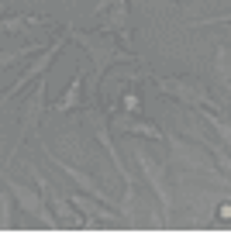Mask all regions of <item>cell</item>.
I'll return each instance as SVG.
<instances>
[{
	"label": "cell",
	"mask_w": 231,
	"mask_h": 248,
	"mask_svg": "<svg viewBox=\"0 0 231 248\" xmlns=\"http://www.w3.org/2000/svg\"><path fill=\"white\" fill-rule=\"evenodd\" d=\"M66 31H69V38L76 45H83L86 59H90V69H93V79H97V90H100V79L111 66H117V62H135V55H128L124 45H117L107 31H97V35H90V31H80L73 24H66Z\"/></svg>",
	"instance_id": "obj_1"
},
{
	"label": "cell",
	"mask_w": 231,
	"mask_h": 248,
	"mask_svg": "<svg viewBox=\"0 0 231 248\" xmlns=\"http://www.w3.org/2000/svg\"><path fill=\"white\" fill-rule=\"evenodd\" d=\"M66 42H69V31H62V35H59L52 45H45V48H42V55H38L35 62H31V66H28V69H24V73H21V76H17V79H14V83L4 90V93H0V114H4V107H7V104L17 97V93H24L31 83H35V79H42V76L52 69V62L59 59V52L66 48Z\"/></svg>",
	"instance_id": "obj_2"
},
{
	"label": "cell",
	"mask_w": 231,
	"mask_h": 248,
	"mask_svg": "<svg viewBox=\"0 0 231 248\" xmlns=\"http://www.w3.org/2000/svg\"><path fill=\"white\" fill-rule=\"evenodd\" d=\"M152 86H155V93H162V97H169L176 104H190V107L211 104L204 83L197 76H152Z\"/></svg>",
	"instance_id": "obj_3"
},
{
	"label": "cell",
	"mask_w": 231,
	"mask_h": 248,
	"mask_svg": "<svg viewBox=\"0 0 231 248\" xmlns=\"http://www.w3.org/2000/svg\"><path fill=\"white\" fill-rule=\"evenodd\" d=\"M135 162H138L142 176L148 179L152 193H155L159 203H162V217L169 221V217H173V186H169V179H166V169H162V162H155L145 148H135Z\"/></svg>",
	"instance_id": "obj_4"
},
{
	"label": "cell",
	"mask_w": 231,
	"mask_h": 248,
	"mask_svg": "<svg viewBox=\"0 0 231 248\" xmlns=\"http://www.w3.org/2000/svg\"><path fill=\"white\" fill-rule=\"evenodd\" d=\"M4 186L14 193V200H17L21 210H28L31 217H38V224H42V228H59V217H55V210H49V200H45L42 193H35L31 186L17 183L14 176H4Z\"/></svg>",
	"instance_id": "obj_5"
},
{
	"label": "cell",
	"mask_w": 231,
	"mask_h": 248,
	"mask_svg": "<svg viewBox=\"0 0 231 248\" xmlns=\"http://www.w3.org/2000/svg\"><path fill=\"white\" fill-rule=\"evenodd\" d=\"M45 76H42V83H38V90L31 93V100L24 104V117H21V128H17V145L11 148V155H7V162H14V155H17V148L24 145V138H31V131L38 128V121L45 117Z\"/></svg>",
	"instance_id": "obj_6"
},
{
	"label": "cell",
	"mask_w": 231,
	"mask_h": 248,
	"mask_svg": "<svg viewBox=\"0 0 231 248\" xmlns=\"http://www.w3.org/2000/svg\"><path fill=\"white\" fill-rule=\"evenodd\" d=\"M42 155H45V159H49V162H52V166H55V169H59L62 176H69V179H73V183L80 186L83 193H90V197H97V200H107V193H104V186H100V183H97V179H90V176H86L83 169H76L73 162L59 159V155H55V152H52L49 145H42Z\"/></svg>",
	"instance_id": "obj_7"
},
{
	"label": "cell",
	"mask_w": 231,
	"mask_h": 248,
	"mask_svg": "<svg viewBox=\"0 0 231 248\" xmlns=\"http://www.w3.org/2000/svg\"><path fill=\"white\" fill-rule=\"evenodd\" d=\"M100 31L117 35L121 42H131V4L128 0H114V4L100 14Z\"/></svg>",
	"instance_id": "obj_8"
},
{
	"label": "cell",
	"mask_w": 231,
	"mask_h": 248,
	"mask_svg": "<svg viewBox=\"0 0 231 248\" xmlns=\"http://www.w3.org/2000/svg\"><path fill=\"white\" fill-rule=\"evenodd\" d=\"M73 203H76V210L86 217V224H121V221H124L117 210H111L104 200H97V197H90V193H83V197L73 193Z\"/></svg>",
	"instance_id": "obj_9"
},
{
	"label": "cell",
	"mask_w": 231,
	"mask_h": 248,
	"mask_svg": "<svg viewBox=\"0 0 231 248\" xmlns=\"http://www.w3.org/2000/svg\"><path fill=\"white\" fill-rule=\"evenodd\" d=\"M114 128H117L121 135L145 138V141H159V138H166L159 124H152V121H145V117H138V114H121V117H114Z\"/></svg>",
	"instance_id": "obj_10"
},
{
	"label": "cell",
	"mask_w": 231,
	"mask_h": 248,
	"mask_svg": "<svg viewBox=\"0 0 231 248\" xmlns=\"http://www.w3.org/2000/svg\"><path fill=\"white\" fill-rule=\"evenodd\" d=\"M211 76H214V83H217V90L224 93V97H231V42H221L214 48Z\"/></svg>",
	"instance_id": "obj_11"
},
{
	"label": "cell",
	"mask_w": 231,
	"mask_h": 248,
	"mask_svg": "<svg viewBox=\"0 0 231 248\" xmlns=\"http://www.w3.org/2000/svg\"><path fill=\"white\" fill-rule=\"evenodd\" d=\"M83 86H86V69H76V76L69 79V86H66V93L52 104V110L59 114H69V110H80L83 107Z\"/></svg>",
	"instance_id": "obj_12"
},
{
	"label": "cell",
	"mask_w": 231,
	"mask_h": 248,
	"mask_svg": "<svg viewBox=\"0 0 231 248\" xmlns=\"http://www.w3.org/2000/svg\"><path fill=\"white\" fill-rule=\"evenodd\" d=\"M35 52H42V45H38V42H31V45H21V48H4V52H0V69L14 66V62H24L28 55H35Z\"/></svg>",
	"instance_id": "obj_13"
},
{
	"label": "cell",
	"mask_w": 231,
	"mask_h": 248,
	"mask_svg": "<svg viewBox=\"0 0 231 248\" xmlns=\"http://www.w3.org/2000/svg\"><path fill=\"white\" fill-rule=\"evenodd\" d=\"M121 107L128 110V114H142V93L131 86V90H124L121 93Z\"/></svg>",
	"instance_id": "obj_14"
},
{
	"label": "cell",
	"mask_w": 231,
	"mask_h": 248,
	"mask_svg": "<svg viewBox=\"0 0 231 248\" xmlns=\"http://www.w3.org/2000/svg\"><path fill=\"white\" fill-rule=\"evenodd\" d=\"M11 197L7 193H0V228H11Z\"/></svg>",
	"instance_id": "obj_15"
}]
</instances>
